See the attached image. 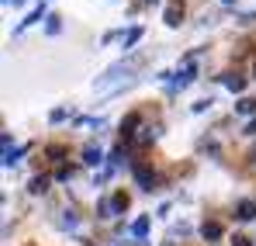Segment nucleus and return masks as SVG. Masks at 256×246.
<instances>
[{"label":"nucleus","instance_id":"obj_1","mask_svg":"<svg viewBox=\"0 0 256 246\" xmlns=\"http://www.w3.org/2000/svg\"><path fill=\"white\" fill-rule=\"evenodd\" d=\"M135 70H138V59L114 63L104 77H97V94H100V97H108V94H114V90L128 87V83H132V77H135Z\"/></svg>","mask_w":256,"mask_h":246},{"label":"nucleus","instance_id":"obj_2","mask_svg":"<svg viewBox=\"0 0 256 246\" xmlns=\"http://www.w3.org/2000/svg\"><path fill=\"white\" fill-rule=\"evenodd\" d=\"M132 173H135V180H138V187H142V191H152V187L160 184L156 170H152L149 163H135V166H132Z\"/></svg>","mask_w":256,"mask_h":246},{"label":"nucleus","instance_id":"obj_3","mask_svg":"<svg viewBox=\"0 0 256 246\" xmlns=\"http://www.w3.org/2000/svg\"><path fill=\"white\" fill-rule=\"evenodd\" d=\"M184 14H187L184 0H170V4H166V11H163V21H166L170 28H176V25L184 21Z\"/></svg>","mask_w":256,"mask_h":246},{"label":"nucleus","instance_id":"obj_4","mask_svg":"<svg viewBox=\"0 0 256 246\" xmlns=\"http://www.w3.org/2000/svg\"><path fill=\"white\" fill-rule=\"evenodd\" d=\"M194 77H198V70L187 63V66H184V70L173 77V90H184V87H190V83H194Z\"/></svg>","mask_w":256,"mask_h":246},{"label":"nucleus","instance_id":"obj_5","mask_svg":"<svg viewBox=\"0 0 256 246\" xmlns=\"http://www.w3.org/2000/svg\"><path fill=\"white\" fill-rule=\"evenodd\" d=\"M236 211H239V215H236L239 222H253V218H256V201H239Z\"/></svg>","mask_w":256,"mask_h":246},{"label":"nucleus","instance_id":"obj_6","mask_svg":"<svg viewBox=\"0 0 256 246\" xmlns=\"http://www.w3.org/2000/svg\"><path fill=\"white\" fill-rule=\"evenodd\" d=\"M132 236H135V239H146V236H149V215H138V218L132 222Z\"/></svg>","mask_w":256,"mask_h":246},{"label":"nucleus","instance_id":"obj_7","mask_svg":"<svg viewBox=\"0 0 256 246\" xmlns=\"http://www.w3.org/2000/svg\"><path fill=\"white\" fill-rule=\"evenodd\" d=\"M222 83H225L232 94H242V90H246V80H242L239 73H225V77H222Z\"/></svg>","mask_w":256,"mask_h":246},{"label":"nucleus","instance_id":"obj_8","mask_svg":"<svg viewBox=\"0 0 256 246\" xmlns=\"http://www.w3.org/2000/svg\"><path fill=\"white\" fill-rule=\"evenodd\" d=\"M201 236H204L208 243L222 239V222H204V225H201Z\"/></svg>","mask_w":256,"mask_h":246},{"label":"nucleus","instance_id":"obj_9","mask_svg":"<svg viewBox=\"0 0 256 246\" xmlns=\"http://www.w3.org/2000/svg\"><path fill=\"white\" fill-rule=\"evenodd\" d=\"M84 163H90V166H100V163H104L100 146H86V149H84Z\"/></svg>","mask_w":256,"mask_h":246},{"label":"nucleus","instance_id":"obj_10","mask_svg":"<svg viewBox=\"0 0 256 246\" xmlns=\"http://www.w3.org/2000/svg\"><path fill=\"white\" fill-rule=\"evenodd\" d=\"M135 128H138V115H128L122 122V139H135Z\"/></svg>","mask_w":256,"mask_h":246},{"label":"nucleus","instance_id":"obj_11","mask_svg":"<svg viewBox=\"0 0 256 246\" xmlns=\"http://www.w3.org/2000/svg\"><path fill=\"white\" fill-rule=\"evenodd\" d=\"M42 14H45V4H38V7H35V11H32V14H28V18H24V21L18 25V32H24L28 25H35V21H42Z\"/></svg>","mask_w":256,"mask_h":246},{"label":"nucleus","instance_id":"obj_12","mask_svg":"<svg viewBox=\"0 0 256 246\" xmlns=\"http://www.w3.org/2000/svg\"><path fill=\"white\" fill-rule=\"evenodd\" d=\"M111 208H114V215H122L128 208V194L125 191H114V198H111Z\"/></svg>","mask_w":256,"mask_h":246},{"label":"nucleus","instance_id":"obj_13","mask_svg":"<svg viewBox=\"0 0 256 246\" xmlns=\"http://www.w3.org/2000/svg\"><path fill=\"white\" fill-rule=\"evenodd\" d=\"M28 191H32V194H45V191H48V177H32Z\"/></svg>","mask_w":256,"mask_h":246},{"label":"nucleus","instance_id":"obj_14","mask_svg":"<svg viewBox=\"0 0 256 246\" xmlns=\"http://www.w3.org/2000/svg\"><path fill=\"white\" fill-rule=\"evenodd\" d=\"M45 153H48V160H52V163H62V160H66V146H48Z\"/></svg>","mask_w":256,"mask_h":246},{"label":"nucleus","instance_id":"obj_15","mask_svg":"<svg viewBox=\"0 0 256 246\" xmlns=\"http://www.w3.org/2000/svg\"><path fill=\"white\" fill-rule=\"evenodd\" d=\"M236 111H239V115H253V111H256V101H253V97H242V101L236 104Z\"/></svg>","mask_w":256,"mask_h":246},{"label":"nucleus","instance_id":"obj_16","mask_svg":"<svg viewBox=\"0 0 256 246\" xmlns=\"http://www.w3.org/2000/svg\"><path fill=\"white\" fill-rule=\"evenodd\" d=\"M142 39V28H138V25H135V28H132V32H128L125 35V49H132V45H135V42Z\"/></svg>","mask_w":256,"mask_h":246},{"label":"nucleus","instance_id":"obj_17","mask_svg":"<svg viewBox=\"0 0 256 246\" xmlns=\"http://www.w3.org/2000/svg\"><path fill=\"white\" fill-rule=\"evenodd\" d=\"M135 142H138V146H149V142H152V132H149V128H138Z\"/></svg>","mask_w":256,"mask_h":246},{"label":"nucleus","instance_id":"obj_18","mask_svg":"<svg viewBox=\"0 0 256 246\" xmlns=\"http://www.w3.org/2000/svg\"><path fill=\"white\" fill-rule=\"evenodd\" d=\"M70 177H73L70 166H59V170H56V180H70Z\"/></svg>","mask_w":256,"mask_h":246},{"label":"nucleus","instance_id":"obj_19","mask_svg":"<svg viewBox=\"0 0 256 246\" xmlns=\"http://www.w3.org/2000/svg\"><path fill=\"white\" fill-rule=\"evenodd\" d=\"M232 246H253V243H250L246 236H236V239H232Z\"/></svg>","mask_w":256,"mask_h":246},{"label":"nucleus","instance_id":"obj_20","mask_svg":"<svg viewBox=\"0 0 256 246\" xmlns=\"http://www.w3.org/2000/svg\"><path fill=\"white\" fill-rule=\"evenodd\" d=\"M246 135H256V118H253L250 125H246Z\"/></svg>","mask_w":256,"mask_h":246},{"label":"nucleus","instance_id":"obj_21","mask_svg":"<svg viewBox=\"0 0 256 246\" xmlns=\"http://www.w3.org/2000/svg\"><path fill=\"white\" fill-rule=\"evenodd\" d=\"M146 4H160V0H146Z\"/></svg>","mask_w":256,"mask_h":246},{"label":"nucleus","instance_id":"obj_22","mask_svg":"<svg viewBox=\"0 0 256 246\" xmlns=\"http://www.w3.org/2000/svg\"><path fill=\"white\" fill-rule=\"evenodd\" d=\"M222 4H236V0H222Z\"/></svg>","mask_w":256,"mask_h":246},{"label":"nucleus","instance_id":"obj_23","mask_svg":"<svg viewBox=\"0 0 256 246\" xmlns=\"http://www.w3.org/2000/svg\"><path fill=\"white\" fill-rule=\"evenodd\" d=\"M28 246H35V243H28Z\"/></svg>","mask_w":256,"mask_h":246},{"label":"nucleus","instance_id":"obj_24","mask_svg":"<svg viewBox=\"0 0 256 246\" xmlns=\"http://www.w3.org/2000/svg\"><path fill=\"white\" fill-rule=\"evenodd\" d=\"M253 160H256V156H253Z\"/></svg>","mask_w":256,"mask_h":246}]
</instances>
